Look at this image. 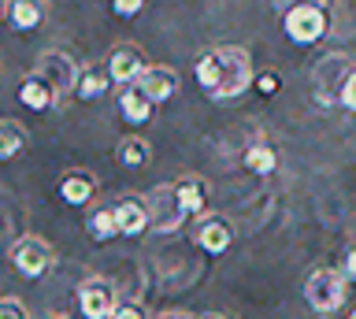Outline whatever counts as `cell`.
Instances as JSON below:
<instances>
[{
	"instance_id": "obj_14",
	"label": "cell",
	"mask_w": 356,
	"mask_h": 319,
	"mask_svg": "<svg viewBox=\"0 0 356 319\" xmlns=\"http://www.w3.org/2000/svg\"><path fill=\"white\" fill-rule=\"evenodd\" d=\"M19 101L26 104L30 112H49V108L56 104V93L38 79V74H26V79L19 82Z\"/></svg>"
},
{
	"instance_id": "obj_23",
	"label": "cell",
	"mask_w": 356,
	"mask_h": 319,
	"mask_svg": "<svg viewBox=\"0 0 356 319\" xmlns=\"http://www.w3.org/2000/svg\"><path fill=\"white\" fill-rule=\"evenodd\" d=\"M0 319H30V312L15 297H0Z\"/></svg>"
},
{
	"instance_id": "obj_28",
	"label": "cell",
	"mask_w": 356,
	"mask_h": 319,
	"mask_svg": "<svg viewBox=\"0 0 356 319\" xmlns=\"http://www.w3.org/2000/svg\"><path fill=\"white\" fill-rule=\"evenodd\" d=\"M115 319H145V312H141V304H119Z\"/></svg>"
},
{
	"instance_id": "obj_2",
	"label": "cell",
	"mask_w": 356,
	"mask_h": 319,
	"mask_svg": "<svg viewBox=\"0 0 356 319\" xmlns=\"http://www.w3.org/2000/svg\"><path fill=\"white\" fill-rule=\"evenodd\" d=\"M345 286H349L345 271L319 268V271H312L308 282H305V301L316 316H334L345 304Z\"/></svg>"
},
{
	"instance_id": "obj_20",
	"label": "cell",
	"mask_w": 356,
	"mask_h": 319,
	"mask_svg": "<svg viewBox=\"0 0 356 319\" xmlns=\"http://www.w3.org/2000/svg\"><path fill=\"white\" fill-rule=\"evenodd\" d=\"M89 238H97V241H108V238H115L119 234V223H115V208H97L93 215H89Z\"/></svg>"
},
{
	"instance_id": "obj_29",
	"label": "cell",
	"mask_w": 356,
	"mask_h": 319,
	"mask_svg": "<svg viewBox=\"0 0 356 319\" xmlns=\"http://www.w3.org/2000/svg\"><path fill=\"white\" fill-rule=\"evenodd\" d=\"M156 319H193L189 312H163V316H156Z\"/></svg>"
},
{
	"instance_id": "obj_15",
	"label": "cell",
	"mask_w": 356,
	"mask_h": 319,
	"mask_svg": "<svg viewBox=\"0 0 356 319\" xmlns=\"http://www.w3.org/2000/svg\"><path fill=\"white\" fill-rule=\"evenodd\" d=\"M119 112H122V119H127V123H149L152 101L138 90V85H127V90L119 93Z\"/></svg>"
},
{
	"instance_id": "obj_3",
	"label": "cell",
	"mask_w": 356,
	"mask_h": 319,
	"mask_svg": "<svg viewBox=\"0 0 356 319\" xmlns=\"http://www.w3.org/2000/svg\"><path fill=\"white\" fill-rule=\"evenodd\" d=\"M33 74L56 93V101H63L67 93H78V79H82V74H78V63L67 56V52H60V49L41 52Z\"/></svg>"
},
{
	"instance_id": "obj_7",
	"label": "cell",
	"mask_w": 356,
	"mask_h": 319,
	"mask_svg": "<svg viewBox=\"0 0 356 319\" xmlns=\"http://www.w3.org/2000/svg\"><path fill=\"white\" fill-rule=\"evenodd\" d=\"M145 204H149V230H156V234H175V230L182 227L186 208L178 201L175 186H156Z\"/></svg>"
},
{
	"instance_id": "obj_6",
	"label": "cell",
	"mask_w": 356,
	"mask_h": 319,
	"mask_svg": "<svg viewBox=\"0 0 356 319\" xmlns=\"http://www.w3.org/2000/svg\"><path fill=\"white\" fill-rule=\"evenodd\" d=\"M52 260H56V249L38 234H26L11 245V263H15V271L22 279H41L52 268Z\"/></svg>"
},
{
	"instance_id": "obj_32",
	"label": "cell",
	"mask_w": 356,
	"mask_h": 319,
	"mask_svg": "<svg viewBox=\"0 0 356 319\" xmlns=\"http://www.w3.org/2000/svg\"><path fill=\"white\" fill-rule=\"evenodd\" d=\"M0 15H4V4H0Z\"/></svg>"
},
{
	"instance_id": "obj_24",
	"label": "cell",
	"mask_w": 356,
	"mask_h": 319,
	"mask_svg": "<svg viewBox=\"0 0 356 319\" xmlns=\"http://www.w3.org/2000/svg\"><path fill=\"white\" fill-rule=\"evenodd\" d=\"M338 104L345 108V112H356V67H353V74H349V79H345V85H341Z\"/></svg>"
},
{
	"instance_id": "obj_9",
	"label": "cell",
	"mask_w": 356,
	"mask_h": 319,
	"mask_svg": "<svg viewBox=\"0 0 356 319\" xmlns=\"http://www.w3.org/2000/svg\"><path fill=\"white\" fill-rule=\"evenodd\" d=\"M145 71H149V67H145L141 52L134 49V45L111 49V56H108V79H111V82H119V85H138Z\"/></svg>"
},
{
	"instance_id": "obj_25",
	"label": "cell",
	"mask_w": 356,
	"mask_h": 319,
	"mask_svg": "<svg viewBox=\"0 0 356 319\" xmlns=\"http://www.w3.org/2000/svg\"><path fill=\"white\" fill-rule=\"evenodd\" d=\"M256 90H260L264 97H271V93H278V74H275V71H264L260 79H256Z\"/></svg>"
},
{
	"instance_id": "obj_22",
	"label": "cell",
	"mask_w": 356,
	"mask_h": 319,
	"mask_svg": "<svg viewBox=\"0 0 356 319\" xmlns=\"http://www.w3.org/2000/svg\"><path fill=\"white\" fill-rule=\"evenodd\" d=\"M104 90H108L104 71H86L82 79H78V97H82V101H97V97H104Z\"/></svg>"
},
{
	"instance_id": "obj_8",
	"label": "cell",
	"mask_w": 356,
	"mask_h": 319,
	"mask_svg": "<svg viewBox=\"0 0 356 319\" xmlns=\"http://www.w3.org/2000/svg\"><path fill=\"white\" fill-rule=\"evenodd\" d=\"M78 308L86 319H115L119 312V293L108 279H86L78 282Z\"/></svg>"
},
{
	"instance_id": "obj_17",
	"label": "cell",
	"mask_w": 356,
	"mask_h": 319,
	"mask_svg": "<svg viewBox=\"0 0 356 319\" xmlns=\"http://www.w3.org/2000/svg\"><path fill=\"white\" fill-rule=\"evenodd\" d=\"M245 167H249L252 174H271L278 167V156L271 145H264V141H256V145L245 149Z\"/></svg>"
},
{
	"instance_id": "obj_13",
	"label": "cell",
	"mask_w": 356,
	"mask_h": 319,
	"mask_svg": "<svg viewBox=\"0 0 356 319\" xmlns=\"http://www.w3.org/2000/svg\"><path fill=\"white\" fill-rule=\"evenodd\" d=\"M97 193V179L89 171H67L60 179V197L67 204H89V197Z\"/></svg>"
},
{
	"instance_id": "obj_18",
	"label": "cell",
	"mask_w": 356,
	"mask_h": 319,
	"mask_svg": "<svg viewBox=\"0 0 356 319\" xmlns=\"http://www.w3.org/2000/svg\"><path fill=\"white\" fill-rule=\"evenodd\" d=\"M175 190H178V201H182L186 215H200V212H204V186H200L197 179H178Z\"/></svg>"
},
{
	"instance_id": "obj_26",
	"label": "cell",
	"mask_w": 356,
	"mask_h": 319,
	"mask_svg": "<svg viewBox=\"0 0 356 319\" xmlns=\"http://www.w3.org/2000/svg\"><path fill=\"white\" fill-rule=\"evenodd\" d=\"M111 12H115V15H138L141 12V0H115Z\"/></svg>"
},
{
	"instance_id": "obj_11",
	"label": "cell",
	"mask_w": 356,
	"mask_h": 319,
	"mask_svg": "<svg viewBox=\"0 0 356 319\" xmlns=\"http://www.w3.org/2000/svg\"><path fill=\"white\" fill-rule=\"evenodd\" d=\"M178 71H171V67H149L141 74V82H138V90L149 97L152 104H163V101H171V97L178 93Z\"/></svg>"
},
{
	"instance_id": "obj_27",
	"label": "cell",
	"mask_w": 356,
	"mask_h": 319,
	"mask_svg": "<svg viewBox=\"0 0 356 319\" xmlns=\"http://www.w3.org/2000/svg\"><path fill=\"white\" fill-rule=\"evenodd\" d=\"M341 268H345V279L356 282V241H353L349 249H345V263H341Z\"/></svg>"
},
{
	"instance_id": "obj_19",
	"label": "cell",
	"mask_w": 356,
	"mask_h": 319,
	"mask_svg": "<svg viewBox=\"0 0 356 319\" xmlns=\"http://www.w3.org/2000/svg\"><path fill=\"white\" fill-rule=\"evenodd\" d=\"M8 15H11V26H15V30H33L41 23L44 8L33 4V0H15V4L8 8Z\"/></svg>"
},
{
	"instance_id": "obj_16",
	"label": "cell",
	"mask_w": 356,
	"mask_h": 319,
	"mask_svg": "<svg viewBox=\"0 0 356 319\" xmlns=\"http://www.w3.org/2000/svg\"><path fill=\"white\" fill-rule=\"evenodd\" d=\"M22 149H26V130L19 123H11V119H4L0 123V160H15Z\"/></svg>"
},
{
	"instance_id": "obj_4",
	"label": "cell",
	"mask_w": 356,
	"mask_h": 319,
	"mask_svg": "<svg viewBox=\"0 0 356 319\" xmlns=\"http://www.w3.org/2000/svg\"><path fill=\"white\" fill-rule=\"evenodd\" d=\"M286 38L297 45H316V41L330 30V15L323 4H297L286 12Z\"/></svg>"
},
{
	"instance_id": "obj_30",
	"label": "cell",
	"mask_w": 356,
	"mask_h": 319,
	"mask_svg": "<svg viewBox=\"0 0 356 319\" xmlns=\"http://www.w3.org/2000/svg\"><path fill=\"white\" fill-rule=\"evenodd\" d=\"M197 319H227L222 312H204V316H197Z\"/></svg>"
},
{
	"instance_id": "obj_5",
	"label": "cell",
	"mask_w": 356,
	"mask_h": 319,
	"mask_svg": "<svg viewBox=\"0 0 356 319\" xmlns=\"http://www.w3.org/2000/svg\"><path fill=\"white\" fill-rule=\"evenodd\" d=\"M353 74V60L341 56V52H334V56H323L316 63V71H312V85H316V101L323 108H330L334 101L341 97V85L345 79Z\"/></svg>"
},
{
	"instance_id": "obj_31",
	"label": "cell",
	"mask_w": 356,
	"mask_h": 319,
	"mask_svg": "<svg viewBox=\"0 0 356 319\" xmlns=\"http://www.w3.org/2000/svg\"><path fill=\"white\" fill-rule=\"evenodd\" d=\"M349 319H356V308H353V316H349Z\"/></svg>"
},
{
	"instance_id": "obj_21",
	"label": "cell",
	"mask_w": 356,
	"mask_h": 319,
	"mask_svg": "<svg viewBox=\"0 0 356 319\" xmlns=\"http://www.w3.org/2000/svg\"><path fill=\"white\" fill-rule=\"evenodd\" d=\"M119 160L127 163V167H141V163H149V141L127 138V141L119 145Z\"/></svg>"
},
{
	"instance_id": "obj_10",
	"label": "cell",
	"mask_w": 356,
	"mask_h": 319,
	"mask_svg": "<svg viewBox=\"0 0 356 319\" xmlns=\"http://www.w3.org/2000/svg\"><path fill=\"white\" fill-rule=\"evenodd\" d=\"M111 208H115V223H119L122 238H138L149 230V204H145L141 197H122V201H115Z\"/></svg>"
},
{
	"instance_id": "obj_1",
	"label": "cell",
	"mask_w": 356,
	"mask_h": 319,
	"mask_svg": "<svg viewBox=\"0 0 356 319\" xmlns=\"http://www.w3.org/2000/svg\"><path fill=\"white\" fill-rule=\"evenodd\" d=\"M197 82L211 101H234L252 85V60L238 45H216L197 56Z\"/></svg>"
},
{
	"instance_id": "obj_12",
	"label": "cell",
	"mask_w": 356,
	"mask_h": 319,
	"mask_svg": "<svg viewBox=\"0 0 356 319\" xmlns=\"http://www.w3.org/2000/svg\"><path fill=\"white\" fill-rule=\"evenodd\" d=\"M230 241H234V227L222 215H204V219H200L197 245L204 249V252H211V256H216V252H227Z\"/></svg>"
}]
</instances>
